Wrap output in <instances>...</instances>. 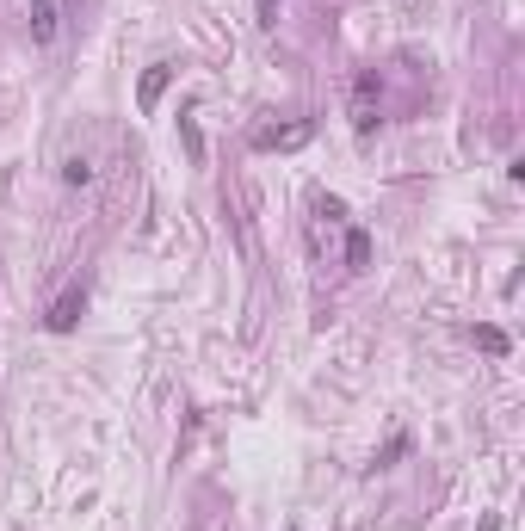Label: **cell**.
Returning <instances> with one entry per match:
<instances>
[{
    "label": "cell",
    "mask_w": 525,
    "mask_h": 531,
    "mask_svg": "<svg viewBox=\"0 0 525 531\" xmlns=\"http://www.w3.org/2000/svg\"><path fill=\"white\" fill-rule=\"evenodd\" d=\"M309 136H315V124L297 118V124H272V130H260V136H254V149H266V155H272V149H303Z\"/></svg>",
    "instance_id": "1"
},
{
    "label": "cell",
    "mask_w": 525,
    "mask_h": 531,
    "mask_svg": "<svg viewBox=\"0 0 525 531\" xmlns=\"http://www.w3.org/2000/svg\"><path fill=\"white\" fill-rule=\"evenodd\" d=\"M167 75H173V68H167V62H155V68H149V75H143V112H149V105L161 99V87H167Z\"/></svg>",
    "instance_id": "5"
},
{
    "label": "cell",
    "mask_w": 525,
    "mask_h": 531,
    "mask_svg": "<svg viewBox=\"0 0 525 531\" xmlns=\"http://www.w3.org/2000/svg\"><path fill=\"white\" fill-rule=\"evenodd\" d=\"M272 13H278V0H260V25H272Z\"/></svg>",
    "instance_id": "7"
},
{
    "label": "cell",
    "mask_w": 525,
    "mask_h": 531,
    "mask_svg": "<svg viewBox=\"0 0 525 531\" xmlns=\"http://www.w3.org/2000/svg\"><path fill=\"white\" fill-rule=\"evenodd\" d=\"M371 99H377V81L365 75V81L353 87V124H359V130H371V124H377V105H371Z\"/></svg>",
    "instance_id": "4"
},
{
    "label": "cell",
    "mask_w": 525,
    "mask_h": 531,
    "mask_svg": "<svg viewBox=\"0 0 525 531\" xmlns=\"http://www.w3.org/2000/svg\"><path fill=\"white\" fill-rule=\"evenodd\" d=\"M81 309H87V291H81V285H75V291H62V297L50 303V334H68V328L81 322Z\"/></svg>",
    "instance_id": "2"
},
{
    "label": "cell",
    "mask_w": 525,
    "mask_h": 531,
    "mask_svg": "<svg viewBox=\"0 0 525 531\" xmlns=\"http://www.w3.org/2000/svg\"><path fill=\"white\" fill-rule=\"evenodd\" d=\"M476 340H482V346H488V352H507V334H501V328H482V334H476Z\"/></svg>",
    "instance_id": "6"
},
{
    "label": "cell",
    "mask_w": 525,
    "mask_h": 531,
    "mask_svg": "<svg viewBox=\"0 0 525 531\" xmlns=\"http://www.w3.org/2000/svg\"><path fill=\"white\" fill-rule=\"evenodd\" d=\"M56 25H62L56 0H31V44H56Z\"/></svg>",
    "instance_id": "3"
}]
</instances>
